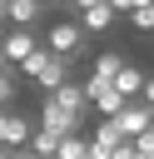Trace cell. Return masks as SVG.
<instances>
[{
	"label": "cell",
	"mask_w": 154,
	"mask_h": 159,
	"mask_svg": "<svg viewBox=\"0 0 154 159\" xmlns=\"http://www.w3.org/2000/svg\"><path fill=\"white\" fill-rule=\"evenodd\" d=\"M119 139H124V134H119V124H114V119H104V114H99V119H94V129H89V144H94V149H104V154H109V149H114V144H119Z\"/></svg>",
	"instance_id": "cell-10"
},
{
	"label": "cell",
	"mask_w": 154,
	"mask_h": 159,
	"mask_svg": "<svg viewBox=\"0 0 154 159\" xmlns=\"http://www.w3.org/2000/svg\"><path fill=\"white\" fill-rule=\"evenodd\" d=\"M0 159H10V144H0Z\"/></svg>",
	"instance_id": "cell-20"
},
{
	"label": "cell",
	"mask_w": 154,
	"mask_h": 159,
	"mask_svg": "<svg viewBox=\"0 0 154 159\" xmlns=\"http://www.w3.org/2000/svg\"><path fill=\"white\" fill-rule=\"evenodd\" d=\"M45 94H50V99H55L60 109L79 114V119L89 114V94H84V84H79V80H65V84H55V89H45Z\"/></svg>",
	"instance_id": "cell-5"
},
{
	"label": "cell",
	"mask_w": 154,
	"mask_h": 159,
	"mask_svg": "<svg viewBox=\"0 0 154 159\" xmlns=\"http://www.w3.org/2000/svg\"><path fill=\"white\" fill-rule=\"evenodd\" d=\"M114 89H119L124 99H139V89H144V70H139L134 60H124V70L114 75Z\"/></svg>",
	"instance_id": "cell-8"
},
{
	"label": "cell",
	"mask_w": 154,
	"mask_h": 159,
	"mask_svg": "<svg viewBox=\"0 0 154 159\" xmlns=\"http://www.w3.org/2000/svg\"><path fill=\"white\" fill-rule=\"evenodd\" d=\"M10 159H40V154H35L30 144H15V149H10Z\"/></svg>",
	"instance_id": "cell-18"
},
{
	"label": "cell",
	"mask_w": 154,
	"mask_h": 159,
	"mask_svg": "<svg viewBox=\"0 0 154 159\" xmlns=\"http://www.w3.org/2000/svg\"><path fill=\"white\" fill-rule=\"evenodd\" d=\"M129 144H134V154H139V159H154V124H149V129H139Z\"/></svg>",
	"instance_id": "cell-14"
},
{
	"label": "cell",
	"mask_w": 154,
	"mask_h": 159,
	"mask_svg": "<svg viewBox=\"0 0 154 159\" xmlns=\"http://www.w3.org/2000/svg\"><path fill=\"white\" fill-rule=\"evenodd\" d=\"M109 159H134V144H129V139H119V144L109 149Z\"/></svg>",
	"instance_id": "cell-16"
},
{
	"label": "cell",
	"mask_w": 154,
	"mask_h": 159,
	"mask_svg": "<svg viewBox=\"0 0 154 159\" xmlns=\"http://www.w3.org/2000/svg\"><path fill=\"white\" fill-rule=\"evenodd\" d=\"M139 99H144V104L154 109V75H144V89H139Z\"/></svg>",
	"instance_id": "cell-17"
},
{
	"label": "cell",
	"mask_w": 154,
	"mask_h": 159,
	"mask_svg": "<svg viewBox=\"0 0 154 159\" xmlns=\"http://www.w3.org/2000/svg\"><path fill=\"white\" fill-rule=\"evenodd\" d=\"M114 25V5L109 0H89V5H79V30L84 35H104Z\"/></svg>",
	"instance_id": "cell-6"
},
{
	"label": "cell",
	"mask_w": 154,
	"mask_h": 159,
	"mask_svg": "<svg viewBox=\"0 0 154 159\" xmlns=\"http://www.w3.org/2000/svg\"><path fill=\"white\" fill-rule=\"evenodd\" d=\"M114 5V15H129V10H139V5H154V0H109Z\"/></svg>",
	"instance_id": "cell-15"
},
{
	"label": "cell",
	"mask_w": 154,
	"mask_h": 159,
	"mask_svg": "<svg viewBox=\"0 0 154 159\" xmlns=\"http://www.w3.org/2000/svg\"><path fill=\"white\" fill-rule=\"evenodd\" d=\"M55 5H70V10H79V0H55Z\"/></svg>",
	"instance_id": "cell-19"
},
{
	"label": "cell",
	"mask_w": 154,
	"mask_h": 159,
	"mask_svg": "<svg viewBox=\"0 0 154 159\" xmlns=\"http://www.w3.org/2000/svg\"><path fill=\"white\" fill-rule=\"evenodd\" d=\"M40 5H55V0H40Z\"/></svg>",
	"instance_id": "cell-23"
},
{
	"label": "cell",
	"mask_w": 154,
	"mask_h": 159,
	"mask_svg": "<svg viewBox=\"0 0 154 159\" xmlns=\"http://www.w3.org/2000/svg\"><path fill=\"white\" fill-rule=\"evenodd\" d=\"M40 40H45V35H35V25H10V35H0V45H5V60H10V65H20Z\"/></svg>",
	"instance_id": "cell-4"
},
{
	"label": "cell",
	"mask_w": 154,
	"mask_h": 159,
	"mask_svg": "<svg viewBox=\"0 0 154 159\" xmlns=\"http://www.w3.org/2000/svg\"><path fill=\"white\" fill-rule=\"evenodd\" d=\"M40 15H45L40 0H5V20L10 25H40Z\"/></svg>",
	"instance_id": "cell-7"
},
{
	"label": "cell",
	"mask_w": 154,
	"mask_h": 159,
	"mask_svg": "<svg viewBox=\"0 0 154 159\" xmlns=\"http://www.w3.org/2000/svg\"><path fill=\"white\" fill-rule=\"evenodd\" d=\"M109 119L119 124V134H124V139H134L139 129H149V124H154V114H149V104H144V99H124V104H119V114H109Z\"/></svg>",
	"instance_id": "cell-3"
},
{
	"label": "cell",
	"mask_w": 154,
	"mask_h": 159,
	"mask_svg": "<svg viewBox=\"0 0 154 159\" xmlns=\"http://www.w3.org/2000/svg\"><path fill=\"white\" fill-rule=\"evenodd\" d=\"M35 124H40V129H50V134H75V129H84V119H79V114H70V109H60L50 94H45V104H40Z\"/></svg>",
	"instance_id": "cell-2"
},
{
	"label": "cell",
	"mask_w": 154,
	"mask_h": 159,
	"mask_svg": "<svg viewBox=\"0 0 154 159\" xmlns=\"http://www.w3.org/2000/svg\"><path fill=\"white\" fill-rule=\"evenodd\" d=\"M84 40H89V35L79 30V20H55V25H50V35H45V45H50L55 55H65L70 65H79V60L89 55V45H84Z\"/></svg>",
	"instance_id": "cell-1"
},
{
	"label": "cell",
	"mask_w": 154,
	"mask_h": 159,
	"mask_svg": "<svg viewBox=\"0 0 154 159\" xmlns=\"http://www.w3.org/2000/svg\"><path fill=\"white\" fill-rule=\"evenodd\" d=\"M149 114H154V109H149Z\"/></svg>",
	"instance_id": "cell-25"
},
{
	"label": "cell",
	"mask_w": 154,
	"mask_h": 159,
	"mask_svg": "<svg viewBox=\"0 0 154 159\" xmlns=\"http://www.w3.org/2000/svg\"><path fill=\"white\" fill-rule=\"evenodd\" d=\"M0 104H15V65H0Z\"/></svg>",
	"instance_id": "cell-13"
},
{
	"label": "cell",
	"mask_w": 154,
	"mask_h": 159,
	"mask_svg": "<svg viewBox=\"0 0 154 159\" xmlns=\"http://www.w3.org/2000/svg\"><path fill=\"white\" fill-rule=\"evenodd\" d=\"M0 30H5V5H0Z\"/></svg>",
	"instance_id": "cell-21"
},
{
	"label": "cell",
	"mask_w": 154,
	"mask_h": 159,
	"mask_svg": "<svg viewBox=\"0 0 154 159\" xmlns=\"http://www.w3.org/2000/svg\"><path fill=\"white\" fill-rule=\"evenodd\" d=\"M79 5H89V0H79Z\"/></svg>",
	"instance_id": "cell-24"
},
{
	"label": "cell",
	"mask_w": 154,
	"mask_h": 159,
	"mask_svg": "<svg viewBox=\"0 0 154 159\" xmlns=\"http://www.w3.org/2000/svg\"><path fill=\"white\" fill-rule=\"evenodd\" d=\"M124 70V55L119 50H104V55H94V65H89V80H109L114 84V75Z\"/></svg>",
	"instance_id": "cell-9"
},
{
	"label": "cell",
	"mask_w": 154,
	"mask_h": 159,
	"mask_svg": "<svg viewBox=\"0 0 154 159\" xmlns=\"http://www.w3.org/2000/svg\"><path fill=\"white\" fill-rule=\"evenodd\" d=\"M0 65H5V45H0Z\"/></svg>",
	"instance_id": "cell-22"
},
{
	"label": "cell",
	"mask_w": 154,
	"mask_h": 159,
	"mask_svg": "<svg viewBox=\"0 0 154 159\" xmlns=\"http://www.w3.org/2000/svg\"><path fill=\"white\" fill-rule=\"evenodd\" d=\"M25 144H30V149H35L40 159H55V144H60V134H50V129H40V124H35Z\"/></svg>",
	"instance_id": "cell-11"
},
{
	"label": "cell",
	"mask_w": 154,
	"mask_h": 159,
	"mask_svg": "<svg viewBox=\"0 0 154 159\" xmlns=\"http://www.w3.org/2000/svg\"><path fill=\"white\" fill-rule=\"evenodd\" d=\"M129 25H134L139 35H154V5H139V10H129Z\"/></svg>",
	"instance_id": "cell-12"
}]
</instances>
